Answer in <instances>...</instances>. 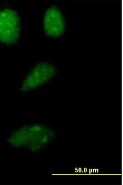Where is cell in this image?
Segmentation results:
<instances>
[{
    "instance_id": "1",
    "label": "cell",
    "mask_w": 123,
    "mask_h": 185,
    "mask_svg": "<svg viewBox=\"0 0 123 185\" xmlns=\"http://www.w3.org/2000/svg\"><path fill=\"white\" fill-rule=\"evenodd\" d=\"M20 21L15 11L10 9L0 10V41L11 44L19 36Z\"/></svg>"
},
{
    "instance_id": "2",
    "label": "cell",
    "mask_w": 123,
    "mask_h": 185,
    "mask_svg": "<svg viewBox=\"0 0 123 185\" xmlns=\"http://www.w3.org/2000/svg\"><path fill=\"white\" fill-rule=\"evenodd\" d=\"M56 70L52 64L41 63L37 65L25 80L22 90L27 91L47 82L56 75Z\"/></svg>"
},
{
    "instance_id": "3",
    "label": "cell",
    "mask_w": 123,
    "mask_h": 185,
    "mask_svg": "<svg viewBox=\"0 0 123 185\" xmlns=\"http://www.w3.org/2000/svg\"><path fill=\"white\" fill-rule=\"evenodd\" d=\"M43 24L46 33L51 36H60L65 30V23L63 16L59 9L55 6H51L46 10Z\"/></svg>"
}]
</instances>
